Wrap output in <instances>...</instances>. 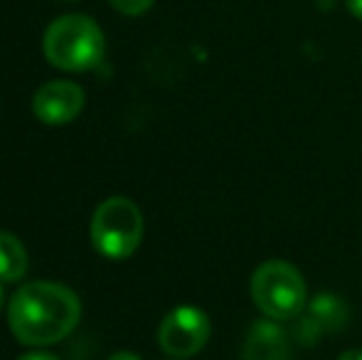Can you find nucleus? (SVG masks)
<instances>
[{"label":"nucleus","instance_id":"obj_1","mask_svg":"<svg viewBox=\"0 0 362 360\" xmlns=\"http://www.w3.org/2000/svg\"><path fill=\"white\" fill-rule=\"evenodd\" d=\"M81 301L59 281H30L13 294L8 303V326L23 346L47 348L76 328Z\"/></svg>","mask_w":362,"mask_h":360},{"label":"nucleus","instance_id":"obj_2","mask_svg":"<svg viewBox=\"0 0 362 360\" xmlns=\"http://www.w3.org/2000/svg\"><path fill=\"white\" fill-rule=\"evenodd\" d=\"M45 57L62 72H89L104 59L106 37L99 23L86 15H62L47 28Z\"/></svg>","mask_w":362,"mask_h":360},{"label":"nucleus","instance_id":"obj_3","mask_svg":"<svg viewBox=\"0 0 362 360\" xmlns=\"http://www.w3.org/2000/svg\"><path fill=\"white\" fill-rule=\"evenodd\" d=\"M89 237L94 250L106 260H126L144 240V215L129 197H106L91 215Z\"/></svg>","mask_w":362,"mask_h":360},{"label":"nucleus","instance_id":"obj_4","mask_svg":"<svg viewBox=\"0 0 362 360\" xmlns=\"http://www.w3.org/2000/svg\"><path fill=\"white\" fill-rule=\"evenodd\" d=\"M252 298L267 318H274V321L298 318L305 308L303 274L291 262H264L252 277Z\"/></svg>","mask_w":362,"mask_h":360},{"label":"nucleus","instance_id":"obj_5","mask_svg":"<svg viewBox=\"0 0 362 360\" xmlns=\"http://www.w3.org/2000/svg\"><path fill=\"white\" fill-rule=\"evenodd\" d=\"M212 333V323L202 308L177 306L160 321L158 328V343L163 353L170 358H190L207 346Z\"/></svg>","mask_w":362,"mask_h":360},{"label":"nucleus","instance_id":"obj_6","mask_svg":"<svg viewBox=\"0 0 362 360\" xmlns=\"http://www.w3.org/2000/svg\"><path fill=\"white\" fill-rule=\"evenodd\" d=\"M84 109V91L67 79L42 84L33 96V114L47 126H64Z\"/></svg>","mask_w":362,"mask_h":360},{"label":"nucleus","instance_id":"obj_7","mask_svg":"<svg viewBox=\"0 0 362 360\" xmlns=\"http://www.w3.org/2000/svg\"><path fill=\"white\" fill-rule=\"evenodd\" d=\"M350 313L343 298L333 294H318L310 303H305L303 313L298 316V338L305 346H313L325 333L340 331L348 323Z\"/></svg>","mask_w":362,"mask_h":360},{"label":"nucleus","instance_id":"obj_8","mask_svg":"<svg viewBox=\"0 0 362 360\" xmlns=\"http://www.w3.org/2000/svg\"><path fill=\"white\" fill-rule=\"evenodd\" d=\"M242 360H291V336L274 318L254 321L244 341Z\"/></svg>","mask_w":362,"mask_h":360},{"label":"nucleus","instance_id":"obj_9","mask_svg":"<svg viewBox=\"0 0 362 360\" xmlns=\"http://www.w3.org/2000/svg\"><path fill=\"white\" fill-rule=\"evenodd\" d=\"M30 269L25 245L13 232L0 230V281H20Z\"/></svg>","mask_w":362,"mask_h":360},{"label":"nucleus","instance_id":"obj_10","mask_svg":"<svg viewBox=\"0 0 362 360\" xmlns=\"http://www.w3.org/2000/svg\"><path fill=\"white\" fill-rule=\"evenodd\" d=\"M156 0H109V5L114 10H119L121 15H129V18H136V15H144L153 8Z\"/></svg>","mask_w":362,"mask_h":360},{"label":"nucleus","instance_id":"obj_11","mask_svg":"<svg viewBox=\"0 0 362 360\" xmlns=\"http://www.w3.org/2000/svg\"><path fill=\"white\" fill-rule=\"evenodd\" d=\"M18 360H62V358H57L54 353H47V351H33V353L20 356Z\"/></svg>","mask_w":362,"mask_h":360},{"label":"nucleus","instance_id":"obj_12","mask_svg":"<svg viewBox=\"0 0 362 360\" xmlns=\"http://www.w3.org/2000/svg\"><path fill=\"white\" fill-rule=\"evenodd\" d=\"M348 3V10L355 15V18H360L362 20V0H345Z\"/></svg>","mask_w":362,"mask_h":360},{"label":"nucleus","instance_id":"obj_13","mask_svg":"<svg viewBox=\"0 0 362 360\" xmlns=\"http://www.w3.org/2000/svg\"><path fill=\"white\" fill-rule=\"evenodd\" d=\"M109 360H144V358L136 356V353H131V351H119V353H114Z\"/></svg>","mask_w":362,"mask_h":360},{"label":"nucleus","instance_id":"obj_14","mask_svg":"<svg viewBox=\"0 0 362 360\" xmlns=\"http://www.w3.org/2000/svg\"><path fill=\"white\" fill-rule=\"evenodd\" d=\"M338 360H362V351H345Z\"/></svg>","mask_w":362,"mask_h":360},{"label":"nucleus","instance_id":"obj_15","mask_svg":"<svg viewBox=\"0 0 362 360\" xmlns=\"http://www.w3.org/2000/svg\"><path fill=\"white\" fill-rule=\"evenodd\" d=\"M0 306H3V286H0Z\"/></svg>","mask_w":362,"mask_h":360},{"label":"nucleus","instance_id":"obj_16","mask_svg":"<svg viewBox=\"0 0 362 360\" xmlns=\"http://www.w3.org/2000/svg\"><path fill=\"white\" fill-rule=\"evenodd\" d=\"M173 360H180V358H173Z\"/></svg>","mask_w":362,"mask_h":360}]
</instances>
